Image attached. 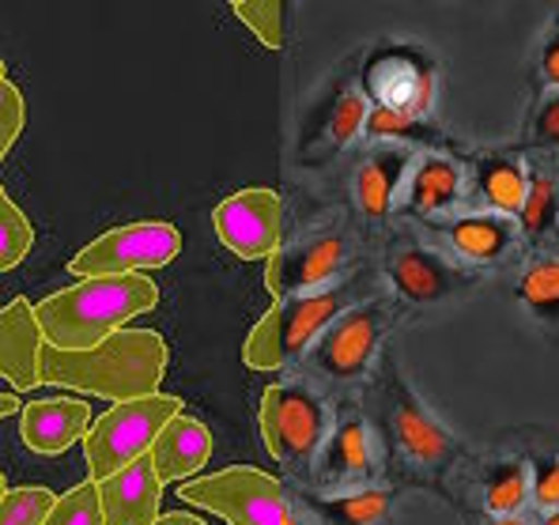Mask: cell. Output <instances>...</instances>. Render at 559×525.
I'll return each mask as SVG.
<instances>
[{"mask_svg": "<svg viewBox=\"0 0 559 525\" xmlns=\"http://www.w3.org/2000/svg\"><path fill=\"white\" fill-rule=\"evenodd\" d=\"M170 363V348L155 330H118L98 348L57 351L43 344V385L95 393L114 405L155 397Z\"/></svg>", "mask_w": 559, "mask_h": 525, "instance_id": "6da1fadb", "label": "cell"}, {"mask_svg": "<svg viewBox=\"0 0 559 525\" xmlns=\"http://www.w3.org/2000/svg\"><path fill=\"white\" fill-rule=\"evenodd\" d=\"M155 302H159V287L144 273L92 276L35 302V318L49 348L87 351L126 330V322H133L136 314L155 310Z\"/></svg>", "mask_w": 559, "mask_h": 525, "instance_id": "7a4b0ae2", "label": "cell"}, {"mask_svg": "<svg viewBox=\"0 0 559 525\" xmlns=\"http://www.w3.org/2000/svg\"><path fill=\"white\" fill-rule=\"evenodd\" d=\"M367 420H371L378 442H382V454H393L401 465L419 473V477L447 484L462 469L465 446L424 405V397L397 371L393 356H382V367H378V408L367 413Z\"/></svg>", "mask_w": 559, "mask_h": 525, "instance_id": "3957f363", "label": "cell"}, {"mask_svg": "<svg viewBox=\"0 0 559 525\" xmlns=\"http://www.w3.org/2000/svg\"><path fill=\"white\" fill-rule=\"evenodd\" d=\"M356 302H364L359 299L356 276H344V281L322 287V291L273 302V307L258 318L250 336H246L242 363L250 367V371H284V367L299 363L310 351V344H314L344 310L356 307Z\"/></svg>", "mask_w": 559, "mask_h": 525, "instance_id": "277c9868", "label": "cell"}, {"mask_svg": "<svg viewBox=\"0 0 559 525\" xmlns=\"http://www.w3.org/2000/svg\"><path fill=\"white\" fill-rule=\"evenodd\" d=\"M333 416L336 408L329 405L322 385L310 382L307 374H292V379L269 385L261 397V442L276 457V465H284L302 480H314V465L329 439V428H333Z\"/></svg>", "mask_w": 559, "mask_h": 525, "instance_id": "5b68a950", "label": "cell"}, {"mask_svg": "<svg viewBox=\"0 0 559 525\" xmlns=\"http://www.w3.org/2000/svg\"><path fill=\"white\" fill-rule=\"evenodd\" d=\"M393 322H397V307L378 295L348 307L299 359L302 374L318 385H352L367 379L374 359L382 356Z\"/></svg>", "mask_w": 559, "mask_h": 525, "instance_id": "8992f818", "label": "cell"}, {"mask_svg": "<svg viewBox=\"0 0 559 525\" xmlns=\"http://www.w3.org/2000/svg\"><path fill=\"white\" fill-rule=\"evenodd\" d=\"M182 503L197 511L219 514L227 525H302L299 506L287 488L253 465H231L212 477H193L178 484Z\"/></svg>", "mask_w": 559, "mask_h": 525, "instance_id": "52a82bcc", "label": "cell"}, {"mask_svg": "<svg viewBox=\"0 0 559 525\" xmlns=\"http://www.w3.org/2000/svg\"><path fill=\"white\" fill-rule=\"evenodd\" d=\"M178 413H182V397L155 393V397L121 401L110 413L98 416L84 439V457H87V469H92V480L114 477L126 465H133L136 457L152 454L159 431Z\"/></svg>", "mask_w": 559, "mask_h": 525, "instance_id": "ba28073f", "label": "cell"}, {"mask_svg": "<svg viewBox=\"0 0 559 525\" xmlns=\"http://www.w3.org/2000/svg\"><path fill=\"white\" fill-rule=\"evenodd\" d=\"M182 253V235L170 224H129L98 235L69 261V273L80 281L92 276H133L144 269H163Z\"/></svg>", "mask_w": 559, "mask_h": 525, "instance_id": "9c48e42d", "label": "cell"}, {"mask_svg": "<svg viewBox=\"0 0 559 525\" xmlns=\"http://www.w3.org/2000/svg\"><path fill=\"white\" fill-rule=\"evenodd\" d=\"M385 281L408 307H439L468 295L484 276L454 261L447 250H435L427 242H397L385 261Z\"/></svg>", "mask_w": 559, "mask_h": 525, "instance_id": "30bf717a", "label": "cell"}, {"mask_svg": "<svg viewBox=\"0 0 559 525\" xmlns=\"http://www.w3.org/2000/svg\"><path fill=\"white\" fill-rule=\"evenodd\" d=\"M382 442H378L364 408H336L333 428H329V439L314 465V484H322L325 491L371 488V484H382Z\"/></svg>", "mask_w": 559, "mask_h": 525, "instance_id": "8fae6325", "label": "cell"}, {"mask_svg": "<svg viewBox=\"0 0 559 525\" xmlns=\"http://www.w3.org/2000/svg\"><path fill=\"white\" fill-rule=\"evenodd\" d=\"M435 61L416 46H390L367 61L364 72V95L371 106L408 118H431L435 106Z\"/></svg>", "mask_w": 559, "mask_h": 525, "instance_id": "7c38bea8", "label": "cell"}, {"mask_svg": "<svg viewBox=\"0 0 559 525\" xmlns=\"http://www.w3.org/2000/svg\"><path fill=\"white\" fill-rule=\"evenodd\" d=\"M344 265H348V239L336 227H325V231L302 235L299 242L280 246L265 265V287L276 302L295 299L344 281Z\"/></svg>", "mask_w": 559, "mask_h": 525, "instance_id": "4fadbf2b", "label": "cell"}, {"mask_svg": "<svg viewBox=\"0 0 559 525\" xmlns=\"http://www.w3.org/2000/svg\"><path fill=\"white\" fill-rule=\"evenodd\" d=\"M219 242L242 261H269L284 246V204L276 190H238L212 212Z\"/></svg>", "mask_w": 559, "mask_h": 525, "instance_id": "5bb4252c", "label": "cell"}, {"mask_svg": "<svg viewBox=\"0 0 559 525\" xmlns=\"http://www.w3.org/2000/svg\"><path fill=\"white\" fill-rule=\"evenodd\" d=\"M405 216L419 219H450L465 208V167L454 155L419 152L408 170L401 196L393 204Z\"/></svg>", "mask_w": 559, "mask_h": 525, "instance_id": "9a60e30c", "label": "cell"}, {"mask_svg": "<svg viewBox=\"0 0 559 525\" xmlns=\"http://www.w3.org/2000/svg\"><path fill=\"white\" fill-rule=\"evenodd\" d=\"M439 239L447 242L450 258L476 269V273L503 265L507 258L522 250L518 224L507 216H496V212H457V216L439 224Z\"/></svg>", "mask_w": 559, "mask_h": 525, "instance_id": "2e32d148", "label": "cell"}, {"mask_svg": "<svg viewBox=\"0 0 559 525\" xmlns=\"http://www.w3.org/2000/svg\"><path fill=\"white\" fill-rule=\"evenodd\" d=\"M530 186V163L511 152H480L465 175V208L462 212H496L514 219Z\"/></svg>", "mask_w": 559, "mask_h": 525, "instance_id": "e0dca14e", "label": "cell"}, {"mask_svg": "<svg viewBox=\"0 0 559 525\" xmlns=\"http://www.w3.org/2000/svg\"><path fill=\"white\" fill-rule=\"evenodd\" d=\"M43 344L35 302L12 299L0 307V379L12 382L15 393H31L43 385Z\"/></svg>", "mask_w": 559, "mask_h": 525, "instance_id": "ac0fdd59", "label": "cell"}, {"mask_svg": "<svg viewBox=\"0 0 559 525\" xmlns=\"http://www.w3.org/2000/svg\"><path fill=\"white\" fill-rule=\"evenodd\" d=\"M98 484V503H103L106 525H152L159 518L163 503V480L155 473L152 457H136L121 473Z\"/></svg>", "mask_w": 559, "mask_h": 525, "instance_id": "d6986e66", "label": "cell"}, {"mask_svg": "<svg viewBox=\"0 0 559 525\" xmlns=\"http://www.w3.org/2000/svg\"><path fill=\"white\" fill-rule=\"evenodd\" d=\"M92 408L87 401L76 397H49V401H31L20 408V434L35 454H64L69 446H76L80 439H87L92 431Z\"/></svg>", "mask_w": 559, "mask_h": 525, "instance_id": "ffe728a7", "label": "cell"}, {"mask_svg": "<svg viewBox=\"0 0 559 525\" xmlns=\"http://www.w3.org/2000/svg\"><path fill=\"white\" fill-rule=\"evenodd\" d=\"M416 155H419L416 147L393 144V141H382L374 152L364 155V163L356 167V204L371 224H382L393 212Z\"/></svg>", "mask_w": 559, "mask_h": 525, "instance_id": "44dd1931", "label": "cell"}, {"mask_svg": "<svg viewBox=\"0 0 559 525\" xmlns=\"http://www.w3.org/2000/svg\"><path fill=\"white\" fill-rule=\"evenodd\" d=\"M518 239L537 253H556L559 246V170L548 163H530V186H525V201L514 216Z\"/></svg>", "mask_w": 559, "mask_h": 525, "instance_id": "7402d4cb", "label": "cell"}, {"mask_svg": "<svg viewBox=\"0 0 559 525\" xmlns=\"http://www.w3.org/2000/svg\"><path fill=\"white\" fill-rule=\"evenodd\" d=\"M147 457H152V465L163 484L193 480L212 457V431L204 428L197 416L178 413L175 420L159 431V439H155V446Z\"/></svg>", "mask_w": 559, "mask_h": 525, "instance_id": "603a6c76", "label": "cell"}, {"mask_svg": "<svg viewBox=\"0 0 559 525\" xmlns=\"http://www.w3.org/2000/svg\"><path fill=\"white\" fill-rule=\"evenodd\" d=\"M476 503L484 518H518L530 511V465L525 454L496 457L480 465L476 477Z\"/></svg>", "mask_w": 559, "mask_h": 525, "instance_id": "cb8c5ba5", "label": "cell"}, {"mask_svg": "<svg viewBox=\"0 0 559 525\" xmlns=\"http://www.w3.org/2000/svg\"><path fill=\"white\" fill-rule=\"evenodd\" d=\"M393 503H397V488H385V484L310 496V511L325 525H385L393 514Z\"/></svg>", "mask_w": 559, "mask_h": 525, "instance_id": "d4e9b609", "label": "cell"}, {"mask_svg": "<svg viewBox=\"0 0 559 525\" xmlns=\"http://www.w3.org/2000/svg\"><path fill=\"white\" fill-rule=\"evenodd\" d=\"M514 299L540 330L559 336V253L525 258L514 281Z\"/></svg>", "mask_w": 559, "mask_h": 525, "instance_id": "484cf974", "label": "cell"}, {"mask_svg": "<svg viewBox=\"0 0 559 525\" xmlns=\"http://www.w3.org/2000/svg\"><path fill=\"white\" fill-rule=\"evenodd\" d=\"M525 465H530V511L533 514L559 511V450L530 446L525 450Z\"/></svg>", "mask_w": 559, "mask_h": 525, "instance_id": "4316f807", "label": "cell"}, {"mask_svg": "<svg viewBox=\"0 0 559 525\" xmlns=\"http://www.w3.org/2000/svg\"><path fill=\"white\" fill-rule=\"evenodd\" d=\"M31 242H35L31 219L23 216V208L4 193V186H0V273L20 265L31 253Z\"/></svg>", "mask_w": 559, "mask_h": 525, "instance_id": "83f0119b", "label": "cell"}, {"mask_svg": "<svg viewBox=\"0 0 559 525\" xmlns=\"http://www.w3.org/2000/svg\"><path fill=\"white\" fill-rule=\"evenodd\" d=\"M43 525H106L103 503H98V484L84 480L64 491V496H57L53 511L46 514Z\"/></svg>", "mask_w": 559, "mask_h": 525, "instance_id": "f1b7e54d", "label": "cell"}, {"mask_svg": "<svg viewBox=\"0 0 559 525\" xmlns=\"http://www.w3.org/2000/svg\"><path fill=\"white\" fill-rule=\"evenodd\" d=\"M367 114H371V103H367L364 87H348V92L336 95L333 110H329V144L344 147L356 141L367 129Z\"/></svg>", "mask_w": 559, "mask_h": 525, "instance_id": "f546056e", "label": "cell"}, {"mask_svg": "<svg viewBox=\"0 0 559 525\" xmlns=\"http://www.w3.org/2000/svg\"><path fill=\"white\" fill-rule=\"evenodd\" d=\"M57 496L49 488H12L0 503V525H43Z\"/></svg>", "mask_w": 559, "mask_h": 525, "instance_id": "4dcf8cb0", "label": "cell"}, {"mask_svg": "<svg viewBox=\"0 0 559 525\" xmlns=\"http://www.w3.org/2000/svg\"><path fill=\"white\" fill-rule=\"evenodd\" d=\"M231 12L238 23H246V31H253L261 46L284 49V4L258 0V4H231Z\"/></svg>", "mask_w": 559, "mask_h": 525, "instance_id": "1f68e13d", "label": "cell"}, {"mask_svg": "<svg viewBox=\"0 0 559 525\" xmlns=\"http://www.w3.org/2000/svg\"><path fill=\"white\" fill-rule=\"evenodd\" d=\"M23 121H27V106H23V92L12 80H0V163H4L8 147L20 141Z\"/></svg>", "mask_w": 559, "mask_h": 525, "instance_id": "d6a6232c", "label": "cell"}, {"mask_svg": "<svg viewBox=\"0 0 559 525\" xmlns=\"http://www.w3.org/2000/svg\"><path fill=\"white\" fill-rule=\"evenodd\" d=\"M530 144L533 147H559V92H548L530 118Z\"/></svg>", "mask_w": 559, "mask_h": 525, "instance_id": "836d02e7", "label": "cell"}, {"mask_svg": "<svg viewBox=\"0 0 559 525\" xmlns=\"http://www.w3.org/2000/svg\"><path fill=\"white\" fill-rule=\"evenodd\" d=\"M537 80L548 92H559V15L548 23L545 38L537 46Z\"/></svg>", "mask_w": 559, "mask_h": 525, "instance_id": "e575fe53", "label": "cell"}, {"mask_svg": "<svg viewBox=\"0 0 559 525\" xmlns=\"http://www.w3.org/2000/svg\"><path fill=\"white\" fill-rule=\"evenodd\" d=\"M465 525H533L530 514H518V518H484L480 511L476 514H465Z\"/></svg>", "mask_w": 559, "mask_h": 525, "instance_id": "d590c367", "label": "cell"}, {"mask_svg": "<svg viewBox=\"0 0 559 525\" xmlns=\"http://www.w3.org/2000/svg\"><path fill=\"white\" fill-rule=\"evenodd\" d=\"M152 525H209L204 518H197V514H159V518H155Z\"/></svg>", "mask_w": 559, "mask_h": 525, "instance_id": "8d00e7d4", "label": "cell"}, {"mask_svg": "<svg viewBox=\"0 0 559 525\" xmlns=\"http://www.w3.org/2000/svg\"><path fill=\"white\" fill-rule=\"evenodd\" d=\"M15 413V397L12 393H0V420H4V416H12Z\"/></svg>", "mask_w": 559, "mask_h": 525, "instance_id": "74e56055", "label": "cell"}, {"mask_svg": "<svg viewBox=\"0 0 559 525\" xmlns=\"http://www.w3.org/2000/svg\"><path fill=\"white\" fill-rule=\"evenodd\" d=\"M533 525H559V511H552V514H537V518H533Z\"/></svg>", "mask_w": 559, "mask_h": 525, "instance_id": "f35d334b", "label": "cell"}, {"mask_svg": "<svg viewBox=\"0 0 559 525\" xmlns=\"http://www.w3.org/2000/svg\"><path fill=\"white\" fill-rule=\"evenodd\" d=\"M8 491H12V488H8V480L0 477V503H4V496H8Z\"/></svg>", "mask_w": 559, "mask_h": 525, "instance_id": "ab89813d", "label": "cell"}, {"mask_svg": "<svg viewBox=\"0 0 559 525\" xmlns=\"http://www.w3.org/2000/svg\"><path fill=\"white\" fill-rule=\"evenodd\" d=\"M0 80H4V61H0Z\"/></svg>", "mask_w": 559, "mask_h": 525, "instance_id": "60d3db41", "label": "cell"}]
</instances>
